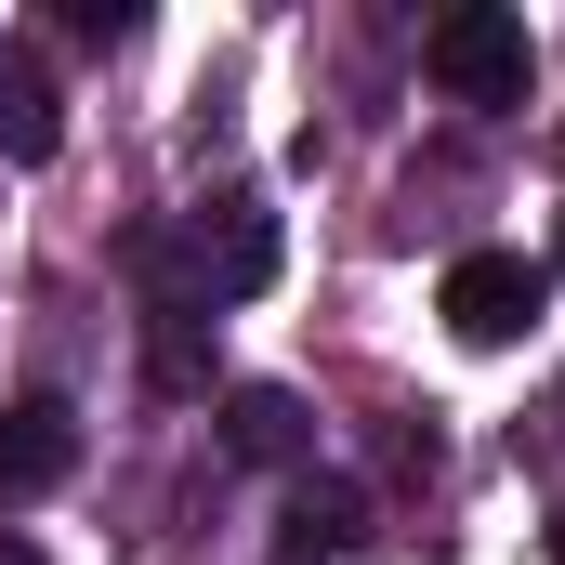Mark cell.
I'll list each match as a JSON object with an SVG mask.
<instances>
[{"instance_id":"7a4b0ae2","label":"cell","mask_w":565,"mask_h":565,"mask_svg":"<svg viewBox=\"0 0 565 565\" xmlns=\"http://www.w3.org/2000/svg\"><path fill=\"white\" fill-rule=\"evenodd\" d=\"M434 79L460 93V106H526V79H540V53H526V13H500V0H460V13H434Z\"/></svg>"},{"instance_id":"277c9868","label":"cell","mask_w":565,"mask_h":565,"mask_svg":"<svg viewBox=\"0 0 565 565\" xmlns=\"http://www.w3.org/2000/svg\"><path fill=\"white\" fill-rule=\"evenodd\" d=\"M66 473H79L66 395H13V408H0V500H40V487H66Z\"/></svg>"},{"instance_id":"52a82bcc","label":"cell","mask_w":565,"mask_h":565,"mask_svg":"<svg viewBox=\"0 0 565 565\" xmlns=\"http://www.w3.org/2000/svg\"><path fill=\"white\" fill-rule=\"evenodd\" d=\"M145 382H158V395H211V316L158 302V316H145Z\"/></svg>"},{"instance_id":"9c48e42d","label":"cell","mask_w":565,"mask_h":565,"mask_svg":"<svg viewBox=\"0 0 565 565\" xmlns=\"http://www.w3.org/2000/svg\"><path fill=\"white\" fill-rule=\"evenodd\" d=\"M0 565H40V540H0Z\"/></svg>"},{"instance_id":"3957f363","label":"cell","mask_w":565,"mask_h":565,"mask_svg":"<svg viewBox=\"0 0 565 565\" xmlns=\"http://www.w3.org/2000/svg\"><path fill=\"white\" fill-rule=\"evenodd\" d=\"M540 302H553V264H526V250H460V264H447V289H434V316H447L473 355L526 342V329H540Z\"/></svg>"},{"instance_id":"ba28073f","label":"cell","mask_w":565,"mask_h":565,"mask_svg":"<svg viewBox=\"0 0 565 565\" xmlns=\"http://www.w3.org/2000/svg\"><path fill=\"white\" fill-rule=\"evenodd\" d=\"M289 540H302V553H342V540H355V487H302V500H289Z\"/></svg>"},{"instance_id":"8992f818","label":"cell","mask_w":565,"mask_h":565,"mask_svg":"<svg viewBox=\"0 0 565 565\" xmlns=\"http://www.w3.org/2000/svg\"><path fill=\"white\" fill-rule=\"evenodd\" d=\"M53 145H66V106H53V66H40V53H0V158H26V171H40Z\"/></svg>"},{"instance_id":"6da1fadb","label":"cell","mask_w":565,"mask_h":565,"mask_svg":"<svg viewBox=\"0 0 565 565\" xmlns=\"http://www.w3.org/2000/svg\"><path fill=\"white\" fill-rule=\"evenodd\" d=\"M145 277H158V302H184V316L277 289V211L237 184V198H211V211L184 224V250H145Z\"/></svg>"},{"instance_id":"5b68a950","label":"cell","mask_w":565,"mask_h":565,"mask_svg":"<svg viewBox=\"0 0 565 565\" xmlns=\"http://www.w3.org/2000/svg\"><path fill=\"white\" fill-rule=\"evenodd\" d=\"M224 447H237V460H302V447H316V408H302L289 382H237V395H224Z\"/></svg>"},{"instance_id":"8fae6325","label":"cell","mask_w":565,"mask_h":565,"mask_svg":"<svg viewBox=\"0 0 565 565\" xmlns=\"http://www.w3.org/2000/svg\"><path fill=\"white\" fill-rule=\"evenodd\" d=\"M553 264H565V250H553Z\"/></svg>"},{"instance_id":"30bf717a","label":"cell","mask_w":565,"mask_h":565,"mask_svg":"<svg viewBox=\"0 0 565 565\" xmlns=\"http://www.w3.org/2000/svg\"><path fill=\"white\" fill-rule=\"evenodd\" d=\"M553 565H565V513H553Z\"/></svg>"}]
</instances>
